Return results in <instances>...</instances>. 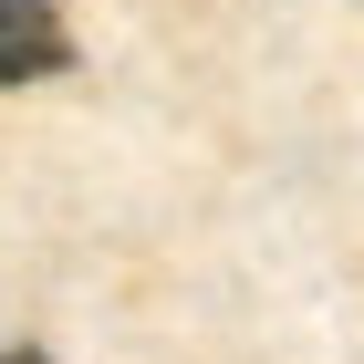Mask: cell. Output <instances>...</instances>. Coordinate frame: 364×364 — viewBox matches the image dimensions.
I'll list each match as a JSON object with an SVG mask.
<instances>
[{
	"label": "cell",
	"mask_w": 364,
	"mask_h": 364,
	"mask_svg": "<svg viewBox=\"0 0 364 364\" xmlns=\"http://www.w3.org/2000/svg\"><path fill=\"white\" fill-rule=\"evenodd\" d=\"M0 364H53V354H31V343H11V354H0Z\"/></svg>",
	"instance_id": "cell-2"
},
{
	"label": "cell",
	"mask_w": 364,
	"mask_h": 364,
	"mask_svg": "<svg viewBox=\"0 0 364 364\" xmlns=\"http://www.w3.org/2000/svg\"><path fill=\"white\" fill-rule=\"evenodd\" d=\"M53 73H73V31H63L53 0H0V84H53Z\"/></svg>",
	"instance_id": "cell-1"
}]
</instances>
